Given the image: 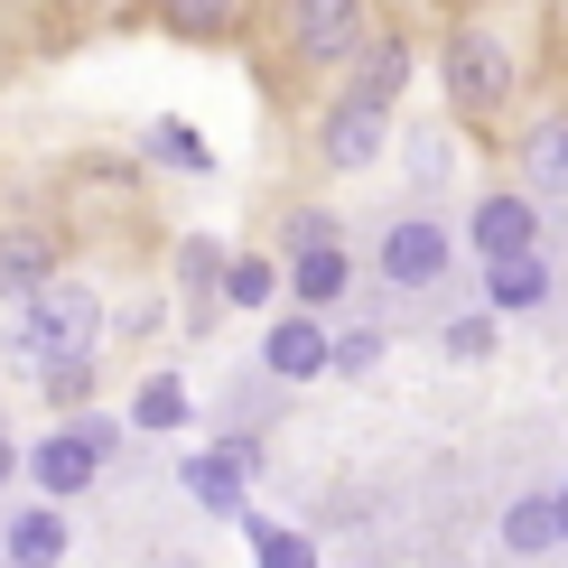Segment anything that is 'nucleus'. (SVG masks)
<instances>
[{
	"label": "nucleus",
	"instance_id": "1",
	"mask_svg": "<svg viewBox=\"0 0 568 568\" xmlns=\"http://www.w3.org/2000/svg\"><path fill=\"white\" fill-rule=\"evenodd\" d=\"M93 345H103V298H93L84 280H47V290H29L10 307V354L29 373L75 364V354H93Z\"/></svg>",
	"mask_w": 568,
	"mask_h": 568
},
{
	"label": "nucleus",
	"instance_id": "2",
	"mask_svg": "<svg viewBox=\"0 0 568 568\" xmlns=\"http://www.w3.org/2000/svg\"><path fill=\"white\" fill-rule=\"evenodd\" d=\"M438 75H447V112L457 122H504L513 112V84H523V57L504 47V29H447L438 47Z\"/></svg>",
	"mask_w": 568,
	"mask_h": 568
},
{
	"label": "nucleus",
	"instance_id": "3",
	"mask_svg": "<svg viewBox=\"0 0 568 568\" xmlns=\"http://www.w3.org/2000/svg\"><path fill=\"white\" fill-rule=\"evenodd\" d=\"M122 438H131V419H103V410H75L65 429H47L29 447V485L47 494V504H75V494L103 485V466L122 457Z\"/></svg>",
	"mask_w": 568,
	"mask_h": 568
},
{
	"label": "nucleus",
	"instance_id": "4",
	"mask_svg": "<svg viewBox=\"0 0 568 568\" xmlns=\"http://www.w3.org/2000/svg\"><path fill=\"white\" fill-rule=\"evenodd\" d=\"M252 476H262V438H215V447H196V457H178V485H186V504L196 513H215V523H243L252 513Z\"/></svg>",
	"mask_w": 568,
	"mask_h": 568
},
{
	"label": "nucleus",
	"instance_id": "5",
	"mask_svg": "<svg viewBox=\"0 0 568 568\" xmlns=\"http://www.w3.org/2000/svg\"><path fill=\"white\" fill-rule=\"evenodd\" d=\"M373 47V10L364 0H290V57L307 75H345Z\"/></svg>",
	"mask_w": 568,
	"mask_h": 568
},
{
	"label": "nucleus",
	"instance_id": "6",
	"mask_svg": "<svg viewBox=\"0 0 568 568\" xmlns=\"http://www.w3.org/2000/svg\"><path fill=\"white\" fill-rule=\"evenodd\" d=\"M373 271H383V290H438V280L457 271V233L438 215H400L383 233V252H373Z\"/></svg>",
	"mask_w": 568,
	"mask_h": 568
},
{
	"label": "nucleus",
	"instance_id": "7",
	"mask_svg": "<svg viewBox=\"0 0 568 568\" xmlns=\"http://www.w3.org/2000/svg\"><path fill=\"white\" fill-rule=\"evenodd\" d=\"M392 150V103H373V93H336V103L317 112V159L326 169H373V159Z\"/></svg>",
	"mask_w": 568,
	"mask_h": 568
},
{
	"label": "nucleus",
	"instance_id": "8",
	"mask_svg": "<svg viewBox=\"0 0 568 568\" xmlns=\"http://www.w3.org/2000/svg\"><path fill=\"white\" fill-rule=\"evenodd\" d=\"M326 354H336V336H326V317H317V307H290V317H271V336H262L271 383H317V373H326Z\"/></svg>",
	"mask_w": 568,
	"mask_h": 568
},
{
	"label": "nucleus",
	"instance_id": "9",
	"mask_svg": "<svg viewBox=\"0 0 568 568\" xmlns=\"http://www.w3.org/2000/svg\"><path fill=\"white\" fill-rule=\"evenodd\" d=\"M540 243V205H531V186L523 196H476V215H466V252H476V262H504V252H531Z\"/></svg>",
	"mask_w": 568,
	"mask_h": 568
},
{
	"label": "nucleus",
	"instance_id": "10",
	"mask_svg": "<svg viewBox=\"0 0 568 568\" xmlns=\"http://www.w3.org/2000/svg\"><path fill=\"white\" fill-rule=\"evenodd\" d=\"M485 307L494 317H531V307H550V252H504V262H485Z\"/></svg>",
	"mask_w": 568,
	"mask_h": 568
},
{
	"label": "nucleus",
	"instance_id": "11",
	"mask_svg": "<svg viewBox=\"0 0 568 568\" xmlns=\"http://www.w3.org/2000/svg\"><path fill=\"white\" fill-rule=\"evenodd\" d=\"M57 280V233L47 224H0V298H29V290H47Z\"/></svg>",
	"mask_w": 568,
	"mask_h": 568
},
{
	"label": "nucleus",
	"instance_id": "12",
	"mask_svg": "<svg viewBox=\"0 0 568 568\" xmlns=\"http://www.w3.org/2000/svg\"><path fill=\"white\" fill-rule=\"evenodd\" d=\"M0 559L10 568H57L65 559V513L57 504H19L10 523H0Z\"/></svg>",
	"mask_w": 568,
	"mask_h": 568
},
{
	"label": "nucleus",
	"instance_id": "13",
	"mask_svg": "<svg viewBox=\"0 0 568 568\" xmlns=\"http://www.w3.org/2000/svg\"><path fill=\"white\" fill-rule=\"evenodd\" d=\"M345 290H354V262H345V243L290 252V298H298V307H317V317H326V307H336Z\"/></svg>",
	"mask_w": 568,
	"mask_h": 568
},
{
	"label": "nucleus",
	"instance_id": "14",
	"mask_svg": "<svg viewBox=\"0 0 568 568\" xmlns=\"http://www.w3.org/2000/svg\"><path fill=\"white\" fill-rule=\"evenodd\" d=\"M523 186L531 196H568V112H540L523 131Z\"/></svg>",
	"mask_w": 568,
	"mask_h": 568
},
{
	"label": "nucleus",
	"instance_id": "15",
	"mask_svg": "<svg viewBox=\"0 0 568 568\" xmlns=\"http://www.w3.org/2000/svg\"><path fill=\"white\" fill-rule=\"evenodd\" d=\"M504 550H513V559L568 550V540H559V494H550V485H540V494H513V504H504Z\"/></svg>",
	"mask_w": 568,
	"mask_h": 568
},
{
	"label": "nucleus",
	"instance_id": "16",
	"mask_svg": "<svg viewBox=\"0 0 568 568\" xmlns=\"http://www.w3.org/2000/svg\"><path fill=\"white\" fill-rule=\"evenodd\" d=\"M186 419H196V392H186L178 373H150V383L131 392V429H150V438H178Z\"/></svg>",
	"mask_w": 568,
	"mask_h": 568
},
{
	"label": "nucleus",
	"instance_id": "17",
	"mask_svg": "<svg viewBox=\"0 0 568 568\" xmlns=\"http://www.w3.org/2000/svg\"><path fill=\"white\" fill-rule=\"evenodd\" d=\"M280 290H290V271H280L271 252H233L224 280H215V298H224V307H271Z\"/></svg>",
	"mask_w": 568,
	"mask_h": 568
},
{
	"label": "nucleus",
	"instance_id": "18",
	"mask_svg": "<svg viewBox=\"0 0 568 568\" xmlns=\"http://www.w3.org/2000/svg\"><path fill=\"white\" fill-rule=\"evenodd\" d=\"M345 75H354V93H373V103H400V84H410V47H400V38H373Z\"/></svg>",
	"mask_w": 568,
	"mask_h": 568
},
{
	"label": "nucleus",
	"instance_id": "19",
	"mask_svg": "<svg viewBox=\"0 0 568 568\" xmlns=\"http://www.w3.org/2000/svg\"><path fill=\"white\" fill-rule=\"evenodd\" d=\"M243 540H252V568H317V540L290 531V523H262V513H243Z\"/></svg>",
	"mask_w": 568,
	"mask_h": 568
},
{
	"label": "nucleus",
	"instance_id": "20",
	"mask_svg": "<svg viewBox=\"0 0 568 568\" xmlns=\"http://www.w3.org/2000/svg\"><path fill=\"white\" fill-rule=\"evenodd\" d=\"M159 10V29H178V38H224L233 19H243V0H150Z\"/></svg>",
	"mask_w": 568,
	"mask_h": 568
},
{
	"label": "nucleus",
	"instance_id": "21",
	"mask_svg": "<svg viewBox=\"0 0 568 568\" xmlns=\"http://www.w3.org/2000/svg\"><path fill=\"white\" fill-rule=\"evenodd\" d=\"M150 159H159V169H186V178L215 169V150H205L196 122H178V112H169V122H150Z\"/></svg>",
	"mask_w": 568,
	"mask_h": 568
},
{
	"label": "nucleus",
	"instance_id": "22",
	"mask_svg": "<svg viewBox=\"0 0 568 568\" xmlns=\"http://www.w3.org/2000/svg\"><path fill=\"white\" fill-rule=\"evenodd\" d=\"M383 354H392V345H383V326H345V336H336V354H326V373H345V383H364V373L383 364Z\"/></svg>",
	"mask_w": 568,
	"mask_h": 568
},
{
	"label": "nucleus",
	"instance_id": "23",
	"mask_svg": "<svg viewBox=\"0 0 568 568\" xmlns=\"http://www.w3.org/2000/svg\"><path fill=\"white\" fill-rule=\"evenodd\" d=\"M438 345H447V364H485V354H494V307H476V317H447Z\"/></svg>",
	"mask_w": 568,
	"mask_h": 568
},
{
	"label": "nucleus",
	"instance_id": "24",
	"mask_svg": "<svg viewBox=\"0 0 568 568\" xmlns=\"http://www.w3.org/2000/svg\"><path fill=\"white\" fill-rule=\"evenodd\" d=\"M38 383H47V400H84L93 383H103V354H75V364H47Z\"/></svg>",
	"mask_w": 568,
	"mask_h": 568
},
{
	"label": "nucleus",
	"instance_id": "25",
	"mask_svg": "<svg viewBox=\"0 0 568 568\" xmlns=\"http://www.w3.org/2000/svg\"><path fill=\"white\" fill-rule=\"evenodd\" d=\"M224 262H233V252H224V243H205V233H196V243H178V271L196 280V290H205V280H224Z\"/></svg>",
	"mask_w": 568,
	"mask_h": 568
},
{
	"label": "nucleus",
	"instance_id": "26",
	"mask_svg": "<svg viewBox=\"0 0 568 568\" xmlns=\"http://www.w3.org/2000/svg\"><path fill=\"white\" fill-rule=\"evenodd\" d=\"M317 243H336V215H317V205H307V215L290 224V252H317Z\"/></svg>",
	"mask_w": 568,
	"mask_h": 568
},
{
	"label": "nucleus",
	"instance_id": "27",
	"mask_svg": "<svg viewBox=\"0 0 568 568\" xmlns=\"http://www.w3.org/2000/svg\"><path fill=\"white\" fill-rule=\"evenodd\" d=\"M10 476H19V447H10V438H0V485H10Z\"/></svg>",
	"mask_w": 568,
	"mask_h": 568
},
{
	"label": "nucleus",
	"instance_id": "28",
	"mask_svg": "<svg viewBox=\"0 0 568 568\" xmlns=\"http://www.w3.org/2000/svg\"><path fill=\"white\" fill-rule=\"evenodd\" d=\"M550 494H559V540H568V476H559V485H550Z\"/></svg>",
	"mask_w": 568,
	"mask_h": 568
}]
</instances>
